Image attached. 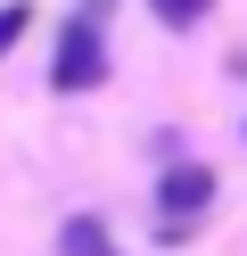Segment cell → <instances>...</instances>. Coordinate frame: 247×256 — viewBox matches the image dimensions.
Masks as SVG:
<instances>
[{
    "label": "cell",
    "mask_w": 247,
    "mask_h": 256,
    "mask_svg": "<svg viewBox=\"0 0 247 256\" xmlns=\"http://www.w3.org/2000/svg\"><path fill=\"white\" fill-rule=\"evenodd\" d=\"M91 83H107V42H99V17L74 8L49 50V91H91Z\"/></svg>",
    "instance_id": "6da1fadb"
},
{
    "label": "cell",
    "mask_w": 247,
    "mask_h": 256,
    "mask_svg": "<svg viewBox=\"0 0 247 256\" xmlns=\"http://www.w3.org/2000/svg\"><path fill=\"white\" fill-rule=\"evenodd\" d=\"M206 198H214V174L206 166H173L157 182V215H165V240H181L198 215H206Z\"/></svg>",
    "instance_id": "7a4b0ae2"
},
{
    "label": "cell",
    "mask_w": 247,
    "mask_h": 256,
    "mask_svg": "<svg viewBox=\"0 0 247 256\" xmlns=\"http://www.w3.org/2000/svg\"><path fill=\"white\" fill-rule=\"evenodd\" d=\"M58 256H124V248H115V232L99 215H66L58 223Z\"/></svg>",
    "instance_id": "3957f363"
},
{
    "label": "cell",
    "mask_w": 247,
    "mask_h": 256,
    "mask_svg": "<svg viewBox=\"0 0 247 256\" xmlns=\"http://www.w3.org/2000/svg\"><path fill=\"white\" fill-rule=\"evenodd\" d=\"M148 17L173 25V34H190V25H206V17H214V0H148Z\"/></svg>",
    "instance_id": "277c9868"
},
{
    "label": "cell",
    "mask_w": 247,
    "mask_h": 256,
    "mask_svg": "<svg viewBox=\"0 0 247 256\" xmlns=\"http://www.w3.org/2000/svg\"><path fill=\"white\" fill-rule=\"evenodd\" d=\"M25 25H33V8H25V0H8V8H0V58L25 42Z\"/></svg>",
    "instance_id": "5b68a950"
}]
</instances>
